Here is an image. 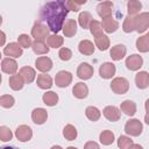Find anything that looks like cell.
Masks as SVG:
<instances>
[{
	"instance_id": "obj_25",
	"label": "cell",
	"mask_w": 149,
	"mask_h": 149,
	"mask_svg": "<svg viewBox=\"0 0 149 149\" xmlns=\"http://www.w3.org/2000/svg\"><path fill=\"white\" fill-rule=\"evenodd\" d=\"M136 48L141 52H147L149 51V33L144 36H141L136 41Z\"/></svg>"
},
{
	"instance_id": "obj_41",
	"label": "cell",
	"mask_w": 149,
	"mask_h": 149,
	"mask_svg": "<svg viewBox=\"0 0 149 149\" xmlns=\"http://www.w3.org/2000/svg\"><path fill=\"white\" fill-rule=\"evenodd\" d=\"M12 132L9 130V128H7L6 126H1L0 127V139L1 141L6 142V141H9L12 140Z\"/></svg>"
},
{
	"instance_id": "obj_9",
	"label": "cell",
	"mask_w": 149,
	"mask_h": 149,
	"mask_svg": "<svg viewBox=\"0 0 149 149\" xmlns=\"http://www.w3.org/2000/svg\"><path fill=\"white\" fill-rule=\"evenodd\" d=\"M115 73V65L113 63H104L100 65L99 68V74L101 78H105V79H108V78H112Z\"/></svg>"
},
{
	"instance_id": "obj_38",
	"label": "cell",
	"mask_w": 149,
	"mask_h": 149,
	"mask_svg": "<svg viewBox=\"0 0 149 149\" xmlns=\"http://www.w3.org/2000/svg\"><path fill=\"white\" fill-rule=\"evenodd\" d=\"M90 29H91V33H92V35L94 37H98V36L102 35V26H101V23L99 21L93 20L91 26H90Z\"/></svg>"
},
{
	"instance_id": "obj_6",
	"label": "cell",
	"mask_w": 149,
	"mask_h": 149,
	"mask_svg": "<svg viewBox=\"0 0 149 149\" xmlns=\"http://www.w3.org/2000/svg\"><path fill=\"white\" fill-rule=\"evenodd\" d=\"M55 81H56V85L57 86H59V87H66L72 81V74L70 72H68V71H59L56 74Z\"/></svg>"
},
{
	"instance_id": "obj_26",
	"label": "cell",
	"mask_w": 149,
	"mask_h": 149,
	"mask_svg": "<svg viewBox=\"0 0 149 149\" xmlns=\"http://www.w3.org/2000/svg\"><path fill=\"white\" fill-rule=\"evenodd\" d=\"M37 85L43 90L50 88L52 86V79L49 74H40L37 77Z\"/></svg>"
},
{
	"instance_id": "obj_1",
	"label": "cell",
	"mask_w": 149,
	"mask_h": 149,
	"mask_svg": "<svg viewBox=\"0 0 149 149\" xmlns=\"http://www.w3.org/2000/svg\"><path fill=\"white\" fill-rule=\"evenodd\" d=\"M69 13L66 2L64 1H51L47 2L41 9V19L48 23V27L51 31L58 33L64 26L65 16Z\"/></svg>"
},
{
	"instance_id": "obj_51",
	"label": "cell",
	"mask_w": 149,
	"mask_h": 149,
	"mask_svg": "<svg viewBox=\"0 0 149 149\" xmlns=\"http://www.w3.org/2000/svg\"><path fill=\"white\" fill-rule=\"evenodd\" d=\"M51 149H62V148H61L59 146H54V147H52Z\"/></svg>"
},
{
	"instance_id": "obj_43",
	"label": "cell",
	"mask_w": 149,
	"mask_h": 149,
	"mask_svg": "<svg viewBox=\"0 0 149 149\" xmlns=\"http://www.w3.org/2000/svg\"><path fill=\"white\" fill-rule=\"evenodd\" d=\"M86 3V0H81V1H68L66 2V7L70 9V10H73V12H78L79 10V7L81 5Z\"/></svg>"
},
{
	"instance_id": "obj_8",
	"label": "cell",
	"mask_w": 149,
	"mask_h": 149,
	"mask_svg": "<svg viewBox=\"0 0 149 149\" xmlns=\"http://www.w3.org/2000/svg\"><path fill=\"white\" fill-rule=\"evenodd\" d=\"M142 64H143L142 57H141L140 55H136V54L130 55V56L127 57V59H126V66H127L129 70H132V71L139 70V69L142 66Z\"/></svg>"
},
{
	"instance_id": "obj_39",
	"label": "cell",
	"mask_w": 149,
	"mask_h": 149,
	"mask_svg": "<svg viewBox=\"0 0 149 149\" xmlns=\"http://www.w3.org/2000/svg\"><path fill=\"white\" fill-rule=\"evenodd\" d=\"M133 144V140H130L127 136H120L118 140V147L120 149H129Z\"/></svg>"
},
{
	"instance_id": "obj_27",
	"label": "cell",
	"mask_w": 149,
	"mask_h": 149,
	"mask_svg": "<svg viewBox=\"0 0 149 149\" xmlns=\"http://www.w3.org/2000/svg\"><path fill=\"white\" fill-rule=\"evenodd\" d=\"M23 83H24V80L22 79V77L20 74H13L9 77V86L15 91L21 90L23 87Z\"/></svg>"
},
{
	"instance_id": "obj_18",
	"label": "cell",
	"mask_w": 149,
	"mask_h": 149,
	"mask_svg": "<svg viewBox=\"0 0 149 149\" xmlns=\"http://www.w3.org/2000/svg\"><path fill=\"white\" fill-rule=\"evenodd\" d=\"M135 83L139 88H146L149 86V73L141 71L135 76Z\"/></svg>"
},
{
	"instance_id": "obj_4",
	"label": "cell",
	"mask_w": 149,
	"mask_h": 149,
	"mask_svg": "<svg viewBox=\"0 0 149 149\" xmlns=\"http://www.w3.org/2000/svg\"><path fill=\"white\" fill-rule=\"evenodd\" d=\"M49 34V29L47 28V26H44L41 22H36L34 24V27L31 28V36L36 40V41H43L47 38Z\"/></svg>"
},
{
	"instance_id": "obj_29",
	"label": "cell",
	"mask_w": 149,
	"mask_h": 149,
	"mask_svg": "<svg viewBox=\"0 0 149 149\" xmlns=\"http://www.w3.org/2000/svg\"><path fill=\"white\" fill-rule=\"evenodd\" d=\"M58 101V95L57 93L50 91V92H45L43 94V102L48 106H55Z\"/></svg>"
},
{
	"instance_id": "obj_16",
	"label": "cell",
	"mask_w": 149,
	"mask_h": 149,
	"mask_svg": "<svg viewBox=\"0 0 149 149\" xmlns=\"http://www.w3.org/2000/svg\"><path fill=\"white\" fill-rule=\"evenodd\" d=\"M126 52H127V49H126V47H125L123 44H116V45H114V47L111 49V52H109V54H111L112 59H114V61H120L121 58L125 57Z\"/></svg>"
},
{
	"instance_id": "obj_3",
	"label": "cell",
	"mask_w": 149,
	"mask_h": 149,
	"mask_svg": "<svg viewBox=\"0 0 149 149\" xmlns=\"http://www.w3.org/2000/svg\"><path fill=\"white\" fill-rule=\"evenodd\" d=\"M143 126L137 119H130L125 125V132L132 136H139L142 133Z\"/></svg>"
},
{
	"instance_id": "obj_22",
	"label": "cell",
	"mask_w": 149,
	"mask_h": 149,
	"mask_svg": "<svg viewBox=\"0 0 149 149\" xmlns=\"http://www.w3.org/2000/svg\"><path fill=\"white\" fill-rule=\"evenodd\" d=\"M35 70L30 66H24L20 70V76L22 77V79L24 80V83H31L35 78Z\"/></svg>"
},
{
	"instance_id": "obj_31",
	"label": "cell",
	"mask_w": 149,
	"mask_h": 149,
	"mask_svg": "<svg viewBox=\"0 0 149 149\" xmlns=\"http://www.w3.org/2000/svg\"><path fill=\"white\" fill-rule=\"evenodd\" d=\"M63 135L66 140L69 141H73L77 137V129L72 126V125H66L63 129Z\"/></svg>"
},
{
	"instance_id": "obj_24",
	"label": "cell",
	"mask_w": 149,
	"mask_h": 149,
	"mask_svg": "<svg viewBox=\"0 0 149 149\" xmlns=\"http://www.w3.org/2000/svg\"><path fill=\"white\" fill-rule=\"evenodd\" d=\"M121 111L126 114V115H134L135 112H136V105L134 101L132 100H125L122 104H121Z\"/></svg>"
},
{
	"instance_id": "obj_2",
	"label": "cell",
	"mask_w": 149,
	"mask_h": 149,
	"mask_svg": "<svg viewBox=\"0 0 149 149\" xmlns=\"http://www.w3.org/2000/svg\"><path fill=\"white\" fill-rule=\"evenodd\" d=\"M111 88L116 94H125L129 88V83H128V80L126 78L118 77V78H114L112 80Z\"/></svg>"
},
{
	"instance_id": "obj_17",
	"label": "cell",
	"mask_w": 149,
	"mask_h": 149,
	"mask_svg": "<svg viewBox=\"0 0 149 149\" xmlns=\"http://www.w3.org/2000/svg\"><path fill=\"white\" fill-rule=\"evenodd\" d=\"M37 70L42 71V72H47L52 68V62L49 57H38L35 62Z\"/></svg>"
},
{
	"instance_id": "obj_14",
	"label": "cell",
	"mask_w": 149,
	"mask_h": 149,
	"mask_svg": "<svg viewBox=\"0 0 149 149\" xmlns=\"http://www.w3.org/2000/svg\"><path fill=\"white\" fill-rule=\"evenodd\" d=\"M48 113L44 108H35L31 113V119L36 125H42L47 121Z\"/></svg>"
},
{
	"instance_id": "obj_32",
	"label": "cell",
	"mask_w": 149,
	"mask_h": 149,
	"mask_svg": "<svg viewBox=\"0 0 149 149\" xmlns=\"http://www.w3.org/2000/svg\"><path fill=\"white\" fill-rule=\"evenodd\" d=\"M33 50L35 54L37 55H42V54H47L49 51V47L45 45V43L43 41H35L33 43Z\"/></svg>"
},
{
	"instance_id": "obj_10",
	"label": "cell",
	"mask_w": 149,
	"mask_h": 149,
	"mask_svg": "<svg viewBox=\"0 0 149 149\" xmlns=\"http://www.w3.org/2000/svg\"><path fill=\"white\" fill-rule=\"evenodd\" d=\"M112 8H113V5L111 1H104L97 6V12L102 19H106L112 15V12H113Z\"/></svg>"
},
{
	"instance_id": "obj_49",
	"label": "cell",
	"mask_w": 149,
	"mask_h": 149,
	"mask_svg": "<svg viewBox=\"0 0 149 149\" xmlns=\"http://www.w3.org/2000/svg\"><path fill=\"white\" fill-rule=\"evenodd\" d=\"M146 109H147V112H149V99L146 101Z\"/></svg>"
},
{
	"instance_id": "obj_13",
	"label": "cell",
	"mask_w": 149,
	"mask_h": 149,
	"mask_svg": "<svg viewBox=\"0 0 149 149\" xmlns=\"http://www.w3.org/2000/svg\"><path fill=\"white\" fill-rule=\"evenodd\" d=\"M1 69L6 73L14 74L16 72V70H17V64L12 58H3L2 62H1Z\"/></svg>"
},
{
	"instance_id": "obj_7",
	"label": "cell",
	"mask_w": 149,
	"mask_h": 149,
	"mask_svg": "<svg viewBox=\"0 0 149 149\" xmlns=\"http://www.w3.org/2000/svg\"><path fill=\"white\" fill-rule=\"evenodd\" d=\"M15 135L17 137L19 141L21 142H26V141H29L33 136V130L30 127L26 126V125H22V126H19L16 128V132H15Z\"/></svg>"
},
{
	"instance_id": "obj_36",
	"label": "cell",
	"mask_w": 149,
	"mask_h": 149,
	"mask_svg": "<svg viewBox=\"0 0 149 149\" xmlns=\"http://www.w3.org/2000/svg\"><path fill=\"white\" fill-rule=\"evenodd\" d=\"M127 7H128V15H130V16H132V15H134V14H136V13H139V12H140V9H141L142 5H141V2H140V1L130 0V1H128Z\"/></svg>"
},
{
	"instance_id": "obj_45",
	"label": "cell",
	"mask_w": 149,
	"mask_h": 149,
	"mask_svg": "<svg viewBox=\"0 0 149 149\" xmlns=\"http://www.w3.org/2000/svg\"><path fill=\"white\" fill-rule=\"evenodd\" d=\"M84 149H100V148H99L98 143H95V142H93V141H88V142L85 143Z\"/></svg>"
},
{
	"instance_id": "obj_19",
	"label": "cell",
	"mask_w": 149,
	"mask_h": 149,
	"mask_svg": "<svg viewBox=\"0 0 149 149\" xmlns=\"http://www.w3.org/2000/svg\"><path fill=\"white\" fill-rule=\"evenodd\" d=\"M118 28H119V23L112 16L106 17V19H102V29L106 33H114Z\"/></svg>"
},
{
	"instance_id": "obj_15",
	"label": "cell",
	"mask_w": 149,
	"mask_h": 149,
	"mask_svg": "<svg viewBox=\"0 0 149 149\" xmlns=\"http://www.w3.org/2000/svg\"><path fill=\"white\" fill-rule=\"evenodd\" d=\"M19 45L20 44H17V43L7 44V47H5V49H3V54L7 56H12V57H20L22 55V49Z\"/></svg>"
},
{
	"instance_id": "obj_37",
	"label": "cell",
	"mask_w": 149,
	"mask_h": 149,
	"mask_svg": "<svg viewBox=\"0 0 149 149\" xmlns=\"http://www.w3.org/2000/svg\"><path fill=\"white\" fill-rule=\"evenodd\" d=\"M48 44L51 48H59L63 44V37L59 35H51L48 37Z\"/></svg>"
},
{
	"instance_id": "obj_44",
	"label": "cell",
	"mask_w": 149,
	"mask_h": 149,
	"mask_svg": "<svg viewBox=\"0 0 149 149\" xmlns=\"http://www.w3.org/2000/svg\"><path fill=\"white\" fill-rule=\"evenodd\" d=\"M58 56H59V58H61L62 61H69V59L72 57V52H71V50L68 49V48H62V49L59 50V52H58Z\"/></svg>"
},
{
	"instance_id": "obj_40",
	"label": "cell",
	"mask_w": 149,
	"mask_h": 149,
	"mask_svg": "<svg viewBox=\"0 0 149 149\" xmlns=\"http://www.w3.org/2000/svg\"><path fill=\"white\" fill-rule=\"evenodd\" d=\"M0 105L5 108H9L14 105V98L9 94H6V95H1L0 98Z\"/></svg>"
},
{
	"instance_id": "obj_33",
	"label": "cell",
	"mask_w": 149,
	"mask_h": 149,
	"mask_svg": "<svg viewBox=\"0 0 149 149\" xmlns=\"http://www.w3.org/2000/svg\"><path fill=\"white\" fill-rule=\"evenodd\" d=\"M100 142L105 146H109L114 142V134L111 130H104L100 134Z\"/></svg>"
},
{
	"instance_id": "obj_52",
	"label": "cell",
	"mask_w": 149,
	"mask_h": 149,
	"mask_svg": "<svg viewBox=\"0 0 149 149\" xmlns=\"http://www.w3.org/2000/svg\"><path fill=\"white\" fill-rule=\"evenodd\" d=\"M66 149H77V148H74V147H68Z\"/></svg>"
},
{
	"instance_id": "obj_35",
	"label": "cell",
	"mask_w": 149,
	"mask_h": 149,
	"mask_svg": "<svg viewBox=\"0 0 149 149\" xmlns=\"http://www.w3.org/2000/svg\"><path fill=\"white\" fill-rule=\"evenodd\" d=\"M85 113H86V116L91 120V121H97V120H99V118H100V111L97 108V107H93V106H88L87 108H86V111H85Z\"/></svg>"
},
{
	"instance_id": "obj_50",
	"label": "cell",
	"mask_w": 149,
	"mask_h": 149,
	"mask_svg": "<svg viewBox=\"0 0 149 149\" xmlns=\"http://www.w3.org/2000/svg\"><path fill=\"white\" fill-rule=\"evenodd\" d=\"M2 149H19V148H15V147H10V146H7V147H3Z\"/></svg>"
},
{
	"instance_id": "obj_30",
	"label": "cell",
	"mask_w": 149,
	"mask_h": 149,
	"mask_svg": "<svg viewBox=\"0 0 149 149\" xmlns=\"http://www.w3.org/2000/svg\"><path fill=\"white\" fill-rule=\"evenodd\" d=\"M78 20H79V24H80L84 29L88 28V27L91 26L92 21H93V20H92V16H91V14H90L88 12H83V13H80Z\"/></svg>"
},
{
	"instance_id": "obj_11",
	"label": "cell",
	"mask_w": 149,
	"mask_h": 149,
	"mask_svg": "<svg viewBox=\"0 0 149 149\" xmlns=\"http://www.w3.org/2000/svg\"><path fill=\"white\" fill-rule=\"evenodd\" d=\"M93 74V68L87 64V63H81L79 66H78V70H77V76L80 78V79H90Z\"/></svg>"
},
{
	"instance_id": "obj_46",
	"label": "cell",
	"mask_w": 149,
	"mask_h": 149,
	"mask_svg": "<svg viewBox=\"0 0 149 149\" xmlns=\"http://www.w3.org/2000/svg\"><path fill=\"white\" fill-rule=\"evenodd\" d=\"M129 149H143V148H142L140 144H132Z\"/></svg>"
},
{
	"instance_id": "obj_28",
	"label": "cell",
	"mask_w": 149,
	"mask_h": 149,
	"mask_svg": "<svg viewBox=\"0 0 149 149\" xmlns=\"http://www.w3.org/2000/svg\"><path fill=\"white\" fill-rule=\"evenodd\" d=\"M94 41H95V45L98 47L99 50L104 51V50H107L108 47H109V40L106 35H100L98 37H94Z\"/></svg>"
},
{
	"instance_id": "obj_21",
	"label": "cell",
	"mask_w": 149,
	"mask_h": 149,
	"mask_svg": "<svg viewBox=\"0 0 149 149\" xmlns=\"http://www.w3.org/2000/svg\"><path fill=\"white\" fill-rule=\"evenodd\" d=\"M63 33L66 37H72L76 33H77V23L74 20L70 19L65 22L64 27H63Z\"/></svg>"
},
{
	"instance_id": "obj_48",
	"label": "cell",
	"mask_w": 149,
	"mask_h": 149,
	"mask_svg": "<svg viewBox=\"0 0 149 149\" xmlns=\"http://www.w3.org/2000/svg\"><path fill=\"white\" fill-rule=\"evenodd\" d=\"M3 42H5V33L1 31V45L3 44Z\"/></svg>"
},
{
	"instance_id": "obj_34",
	"label": "cell",
	"mask_w": 149,
	"mask_h": 149,
	"mask_svg": "<svg viewBox=\"0 0 149 149\" xmlns=\"http://www.w3.org/2000/svg\"><path fill=\"white\" fill-rule=\"evenodd\" d=\"M122 29H123V31H126V33H130V31L135 30V17L128 15V16L125 19V21H123Z\"/></svg>"
},
{
	"instance_id": "obj_20",
	"label": "cell",
	"mask_w": 149,
	"mask_h": 149,
	"mask_svg": "<svg viewBox=\"0 0 149 149\" xmlns=\"http://www.w3.org/2000/svg\"><path fill=\"white\" fill-rule=\"evenodd\" d=\"M72 92H73V95L78 99H84L86 98L87 93H88V88L87 86L84 84V83H77L73 88H72Z\"/></svg>"
},
{
	"instance_id": "obj_12",
	"label": "cell",
	"mask_w": 149,
	"mask_h": 149,
	"mask_svg": "<svg viewBox=\"0 0 149 149\" xmlns=\"http://www.w3.org/2000/svg\"><path fill=\"white\" fill-rule=\"evenodd\" d=\"M102 113H104V115H105V118L107 120L113 121V122L118 121L120 119V116H121V113H120L119 108H116L115 106H107V107H105Z\"/></svg>"
},
{
	"instance_id": "obj_23",
	"label": "cell",
	"mask_w": 149,
	"mask_h": 149,
	"mask_svg": "<svg viewBox=\"0 0 149 149\" xmlns=\"http://www.w3.org/2000/svg\"><path fill=\"white\" fill-rule=\"evenodd\" d=\"M78 49H79V51H80L81 54H84V55H92V54L94 52V45H93V43H92L91 41H88V40H83V41H80V43H79V45H78Z\"/></svg>"
},
{
	"instance_id": "obj_42",
	"label": "cell",
	"mask_w": 149,
	"mask_h": 149,
	"mask_svg": "<svg viewBox=\"0 0 149 149\" xmlns=\"http://www.w3.org/2000/svg\"><path fill=\"white\" fill-rule=\"evenodd\" d=\"M17 40H19V44H20V47H22V48H28V47L33 45V44H31V40H30V37H29L28 35H26V34L20 35V36L17 37Z\"/></svg>"
},
{
	"instance_id": "obj_5",
	"label": "cell",
	"mask_w": 149,
	"mask_h": 149,
	"mask_svg": "<svg viewBox=\"0 0 149 149\" xmlns=\"http://www.w3.org/2000/svg\"><path fill=\"white\" fill-rule=\"evenodd\" d=\"M149 27V13H141L135 17V30L143 33Z\"/></svg>"
},
{
	"instance_id": "obj_47",
	"label": "cell",
	"mask_w": 149,
	"mask_h": 149,
	"mask_svg": "<svg viewBox=\"0 0 149 149\" xmlns=\"http://www.w3.org/2000/svg\"><path fill=\"white\" fill-rule=\"evenodd\" d=\"M144 121H146V123L149 125V112H147V114H146V116H144Z\"/></svg>"
}]
</instances>
